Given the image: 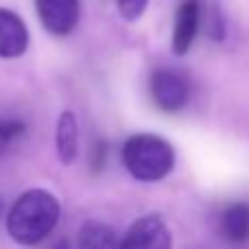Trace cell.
Wrapping results in <instances>:
<instances>
[{
    "mask_svg": "<svg viewBox=\"0 0 249 249\" xmlns=\"http://www.w3.org/2000/svg\"><path fill=\"white\" fill-rule=\"evenodd\" d=\"M59 201L48 190L33 188L18 197L7 216V232L18 245H39L59 221Z\"/></svg>",
    "mask_w": 249,
    "mask_h": 249,
    "instance_id": "obj_1",
    "label": "cell"
},
{
    "mask_svg": "<svg viewBox=\"0 0 249 249\" xmlns=\"http://www.w3.org/2000/svg\"><path fill=\"white\" fill-rule=\"evenodd\" d=\"M123 164L136 179L160 181L175 166V149L160 136L138 133L124 142Z\"/></svg>",
    "mask_w": 249,
    "mask_h": 249,
    "instance_id": "obj_2",
    "label": "cell"
},
{
    "mask_svg": "<svg viewBox=\"0 0 249 249\" xmlns=\"http://www.w3.org/2000/svg\"><path fill=\"white\" fill-rule=\"evenodd\" d=\"M151 96L164 112H179L190 101V86L184 74L168 68H160L151 74Z\"/></svg>",
    "mask_w": 249,
    "mask_h": 249,
    "instance_id": "obj_3",
    "label": "cell"
},
{
    "mask_svg": "<svg viewBox=\"0 0 249 249\" xmlns=\"http://www.w3.org/2000/svg\"><path fill=\"white\" fill-rule=\"evenodd\" d=\"M121 249H173V234L160 214H146L127 230Z\"/></svg>",
    "mask_w": 249,
    "mask_h": 249,
    "instance_id": "obj_4",
    "label": "cell"
},
{
    "mask_svg": "<svg viewBox=\"0 0 249 249\" xmlns=\"http://www.w3.org/2000/svg\"><path fill=\"white\" fill-rule=\"evenodd\" d=\"M35 9L44 29L53 35H68L81 16L79 0H35Z\"/></svg>",
    "mask_w": 249,
    "mask_h": 249,
    "instance_id": "obj_5",
    "label": "cell"
},
{
    "mask_svg": "<svg viewBox=\"0 0 249 249\" xmlns=\"http://www.w3.org/2000/svg\"><path fill=\"white\" fill-rule=\"evenodd\" d=\"M29 46V31L18 13L0 7V57L13 59L24 55Z\"/></svg>",
    "mask_w": 249,
    "mask_h": 249,
    "instance_id": "obj_6",
    "label": "cell"
},
{
    "mask_svg": "<svg viewBox=\"0 0 249 249\" xmlns=\"http://www.w3.org/2000/svg\"><path fill=\"white\" fill-rule=\"evenodd\" d=\"M199 31V2L197 0H184L177 9L175 29H173V51L175 55H186L195 42Z\"/></svg>",
    "mask_w": 249,
    "mask_h": 249,
    "instance_id": "obj_7",
    "label": "cell"
},
{
    "mask_svg": "<svg viewBox=\"0 0 249 249\" xmlns=\"http://www.w3.org/2000/svg\"><path fill=\"white\" fill-rule=\"evenodd\" d=\"M221 236L225 241L241 245L249 241V203H232L221 214Z\"/></svg>",
    "mask_w": 249,
    "mask_h": 249,
    "instance_id": "obj_8",
    "label": "cell"
},
{
    "mask_svg": "<svg viewBox=\"0 0 249 249\" xmlns=\"http://www.w3.org/2000/svg\"><path fill=\"white\" fill-rule=\"evenodd\" d=\"M79 153V129L72 112H64L57 123V155L61 164H72Z\"/></svg>",
    "mask_w": 249,
    "mask_h": 249,
    "instance_id": "obj_9",
    "label": "cell"
},
{
    "mask_svg": "<svg viewBox=\"0 0 249 249\" xmlns=\"http://www.w3.org/2000/svg\"><path fill=\"white\" fill-rule=\"evenodd\" d=\"M74 249H121L116 232L101 221H88L81 225Z\"/></svg>",
    "mask_w": 249,
    "mask_h": 249,
    "instance_id": "obj_10",
    "label": "cell"
},
{
    "mask_svg": "<svg viewBox=\"0 0 249 249\" xmlns=\"http://www.w3.org/2000/svg\"><path fill=\"white\" fill-rule=\"evenodd\" d=\"M22 131H24V124H22L20 121H11V118L0 116V155L4 153V149L9 146V142L16 140Z\"/></svg>",
    "mask_w": 249,
    "mask_h": 249,
    "instance_id": "obj_11",
    "label": "cell"
},
{
    "mask_svg": "<svg viewBox=\"0 0 249 249\" xmlns=\"http://www.w3.org/2000/svg\"><path fill=\"white\" fill-rule=\"evenodd\" d=\"M149 0H116L118 11L124 20H138L142 16V11L146 9Z\"/></svg>",
    "mask_w": 249,
    "mask_h": 249,
    "instance_id": "obj_12",
    "label": "cell"
},
{
    "mask_svg": "<svg viewBox=\"0 0 249 249\" xmlns=\"http://www.w3.org/2000/svg\"><path fill=\"white\" fill-rule=\"evenodd\" d=\"M55 249H70V243H68V241H59V243L55 245Z\"/></svg>",
    "mask_w": 249,
    "mask_h": 249,
    "instance_id": "obj_13",
    "label": "cell"
},
{
    "mask_svg": "<svg viewBox=\"0 0 249 249\" xmlns=\"http://www.w3.org/2000/svg\"><path fill=\"white\" fill-rule=\"evenodd\" d=\"M0 212H2V199H0Z\"/></svg>",
    "mask_w": 249,
    "mask_h": 249,
    "instance_id": "obj_14",
    "label": "cell"
}]
</instances>
